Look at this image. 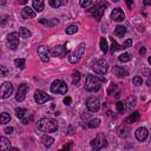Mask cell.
I'll return each mask as SVG.
<instances>
[{"instance_id": "1", "label": "cell", "mask_w": 151, "mask_h": 151, "mask_svg": "<svg viewBox=\"0 0 151 151\" xmlns=\"http://www.w3.org/2000/svg\"><path fill=\"white\" fill-rule=\"evenodd\" d=\"M105 83V78L103 77H96L92 74H88L85 80V88L90 92H96L102 87V83Z\"/></svg>"}, {"instance_id": "2", "label": "cell", "mask_w": 151, "mask_h": 151, "mask_svg": "<svg viewBox=\"0 0 151 151\" xmlns=\"http://www.w3.org/2000/svg\"><path fill=\"white\" fill-rule=\"evenodd\" d=\"M38 129L44 132H55L58 130V122L52 118H43L38 122Z\"/></svg>"}, {"instance_id": "3", "label": "cell", "mask_w": 151, "mask_h": 151, "mask_svg": "<svg viewBox=\"0 0 151 151\" xmlns=\"http://www.w3.org/2000/svg\"><path fill=\"white\" fill-rule=\"evenodd\" d=\"M85 47H86V45L84 43L79 44L78 47H76V50L73 51V53H71L70 57H69V60H70L71 64H76V63H78L79 60L81 59V57L85 53Z\"/></svg>"}, {"instance_id": "4", "label": "cell", "mask_w": 151, "mask_h": 151, "mask_svg": "<svg viewBox=\"0 0 151 151\" xmlns=\"http://www.w3.org/2000/svg\"><path fill=\"white\" fill-rule=\"evenodd\" d=\"M51 92L57 95H65L67 92V85L63 80H54L51 85Z\"/></svg>"}, {"instance_id": "5", "label": "cell", "mask_w": 151, "mask_h": 151, "mask_svg": "<svg viewBox=\"0 0 151 151\" xmlns=\"http://www.w3.org/2000/svg\"><path fill=\"white\" fill-rule=\"evenodd\" d=\"M106 145H107V142H106V138H105V136L103 133H98L97 137L91 140V146L95 150H102Z\"/></svg>"}, {"instance_id": "6", "label": "cell", "mask_w": 151, "mask_h": 151, "mask_svg": "<svg viewBox=\"0 0 151 151\" xmlns=\"http://www.w3.org/2000/svg\"><path fill=\"white\" fill-rule=\"evenodd\" d=\"M12 92H13V85L10 81H5L1 85V88H0V97L3 99H6L12 95Z\"/></svg>"}, {"instance_id": "7", "label": "cell", "mask_w": 151, "mask_h": 151, "mask_svg": "<svg viewBox=\"0 0 151 151\" xmlns=\"http://www.w3.org/2000/svg\"><path fill=\"white\" fill-rule=\"evenodd\" d=\"M105 7H107V4L106 3L105 4H102V0H99V1L97 3V5L92 8L93 10L92 11V14H93V17L97 20H100L102 19V17L104 14V11H105Z\"/></svg>"}, {"instance_id": "8", "label": "cell", "mask_w": 151, "mask_h": 151, "mask_svg": "<svg viewBox=\"0 0 151 151\" xmlns=\"http://www.w3.org/2000/svg\"><path fill=\"white\" fill-rule=\"evenodd\" d=\"M19 33L17 32H12L7 36V43H8V46L11 50H17V47L19 46Z\"/></svg>"}, {"instance_id": "9", "label": "cell", "mask_w": 151, "mask_h": 151, "mask_svg": "<svg viewBox=\"0 0 151 151\" xmlns=\"http://www.w3.org/2000/svg\"><path fill=\"white\" fill-rule=\"evenodd\" d=\"M92 69L98 74H105L107 72V64H106V62H104V60H97V62L93 64Z\"/></svg>"}, {"instance_id": "10", "label": "cell", "mask_w": 151, "mask_h": 151, "mask_svg": "<svg viewBox=\"0 0 151 151\" xmlns=\"http://www.w3.org/2000/svg\"><path fill=\"white\" fill-rule=\"evenodd\" d=\"M86 107L88 109V111L91 112H97L99 109H100V103L97 98L95 97H91L86 100Z\"/></svg>"}, {"instance_id": "11", "label": "cell", "mask_w": 151, "mask_h": 151, "mask_svg": "<svg viewBox=\"0 0 151 151\" xmlns=\"http://www.w3.org/2000/svg\"><path fill=\"white\" fill-rule=\"evenodd\" d=\"M51 99H52L51 96H48L47 93L40 91V90L36 91V93H34V100H36L38 104H44V103H46V102H48V100H51Z\"/></svg>"}, {"instance_id": "12", "label": "cell", "mask_w": 151, "mask_h": 151, "mask_svg": "<svg viewBox=\"0 0 151 151\" xmlns=\"http://www.w3.org/2000/svg\"><path fill=\"white\" fill-rule=\"evenodd\" d=\"M28 91V85L27 84H21V85H19V87H18V91H17V95H15V99L18 100V102H22L24 99H25V97H26V92Z\"/></svg>"}, {"instance_id": "13", "label": "cell", "mask_w": 151, "mask_h": 151, "mask_svg": "<svg viewBox=\"0 0 151 151\" xmlns=\"http://www.w3.org/2000/svg\"><path fill=\"white\" fill-rule=\"evenodd\" d=\"M67 52H69V50L66 48L65 45H58V46L53 47V50H52V54H53L54 57H58V58L65 57V55L67 54Z\"/></svg>"}, {"instance_id": "14", "label": "cell", "mask_w": 151, "mask_h": 151, "mask_svg": "<svg viewBox=\"0 0 151 151\" xmlns=\"http://www.w3.org/2000/svg\"><path fill=\"white\" fill-rule=\"evenodd\" d=\"M111 18L113 21H117V22H120V21H123L125 19V14L124 12L120 10V8H114L111 13Z\"/></svg>"}, {"instance_id": "15", "label": "cell", "mask_w": 151, "mask_h": 151, "mask_svg": "<svg viewBox=\"0 0 151 151\" xmlns=\"http://www.w3.org/2000/svg\"><path fill=\"white\" fill-rule=\"evenodd\" d=\"M38 55L40 57L41 62H44V63H47L48 60H50L48 50H47L45 46H39V47H38Z\"/></svg>"}, {"instance_id": "16", "label": "cell", "mask_w": 151, "mask_h": 151, "mask_svg": "<svg viewBox=\"0 0 151 151\" xmlns=\"http://www.w3.org/2000/svg\"><path fill=\"white\" fill-rule=\"evenodd\" d=\"M135 135H136V138H137L139 142H144V140L147 138L149 132H147V130H146L145 128H138V129L136 130Z\"/></svg>"}, {"instance_id": "17", "label": "cell", "mask_w": 151, "mask_h": 151, "mask_svg": "<svg viewBox=\"0 0 151 151\" xmlns=\"http://www.w3.org/2000/svg\"><path fill=\"white\" fill-rule=\"evenodd\" d=\"M21 17L22 19H29V18H34L36 17V11L32 10L31 7H25L21 11Z\"/></svg>"}, {"instance_id": "18", "label": "cell", "mask_w": 151, "mask_h": 151, "mask_svg": "<svg viewBox=\"0 0 151 151\" xmlns=\"http://www.w3.org/2000/svg\"><path fill=\"white\" fill-rule=\"evenodd\" d=\"M113 72L119 78H123V77H126L128 76V71L125 69H123V67H120V66H114L113 67Z\"/></svg>"}, {"instance_id": "19", "label": "cell", "mask_w": 151, "mask_h": 151, "mask_svg": "<svg viewBox=\"0 0 151 151\" xmlns=\"http://www.w3.org/2000/svg\"><path fill=\"white\" fill-rule=\"evenodd\" d=\"M39 22H40V24H44V25H47V26H50V27H53V26H57V25L59 24V20L55 19V18L47 19V20H46V19H40Z\"/></svg>"}, {"instance_id": "20", "label": "cell", "mask_w": 151, "mask_h": 151, "mask_svg": "<svg viewBox=\"0 0 151 151\" xmlns=\"http://www.w3.org/2000/svg\"><path fill=\"white\" fill-rule=\"evenodd\" d=\"M10 147H11V143L7 138H5V137L0 138V150L5 151V150H10Z\"/></svg>"}, {"instance_id": "21", "label": "cell", "mask_w": 151, "mask_h": 151, "mask_svg": "<svg viewBox=\"0 0 151 151\" xmlns=\"http://www.w3.org/2000/svg\"><path fill=\"white\" fill-rule=\"evenodd\" d=\"M44 0H33V10L36 12H41L44 10Z\"/></svg>"}, {"instance_id": "22", "label": "cell", "mask_w": 151, "mask_h": 151, "mask_svg": "<svg viewBox=\"0 0 151 151\" xmlns=\"http://www.w3.org/2000/svg\"><path fill=\"white\" fill-rule=\"evenodd\" d=\"M48 3L52 7L57 8V7H60V6H63V5H66L67 3V0H48Z\"/></svg>"}, {"instance_id": "23", "label": "cell", "mask_w": 151, "mask_h": 151, "mask_svg": "<svg viewBox=\"0 0 151 151\" xmlns=\"http://www.w3.org/2000/svg\"><path fill=\"white\" fill-rule=\"evenodd\" d=\"M140 118V114H139V112H133V113H131L128 118H126V123H135V122H137V120Z\"/></svg>"}, {"instance_id": "24", "label": "cell", "mask_w": 151, "mask_h": 151, "mask_svg": "<svg viewBox=\"0 0 151 151\" xmlns=\"http://www.w3.org/2000/svg\"><path fill=\"white\" fill-rule=\"evenodd\" d=\"M125 32H126V28H125L124 26L118 25V26L114 28V34H116L117 37H123V36L125 34Z\"/></svg>"}, {"instance_id": "25", "label": "cell", "mask_w": 151, "mask_h": 151, "mask_svg": "<svg viewBox=\"0 0 151 151\" xmlns=\"http://www.w3.org/2000/svg\"><path fill=\"white\" fill-rule=\"evenodd\" d=\"M19 34H20L21 38H29V37H31V32H29V29L26 28V27H20Z\"/></svg>"}, {"instance_id": "26", "label": "cell", "mask_w": 151, "mask_h": 151, "mask_svg": "<svg viewBox=\"0 0 151 151\" xmlns=\"http://www.w3.org/2000/svg\"><path fill=\"white\" fill-rule=\"evenodd\" d=\"M41 140H43V144H44L46 147H50V146L53 144V142H54V139H53L52 137H50V136H44V137L41 138Z\"/></svg>"}, {"instance_id": "27", "label": "cell", "mask_w": 151, "mask_h": 151, "mask_svg": "<svg viewBox=\"0 0 151 151\" xmlns=\"http://www.w3.org/2000/svg\"><path fill=\"white\" fill-rule=\"evenodd\" d=\"M11 120V116L7 112H3L1 116H0V123L1 124H6Z\"/></svg>"}, {"instance_id": "28", "label": "cell", "mask_w": 151, "mask_h": 151, "mask_svg": "<svg viewBox=\"0 0 151 151\" xmlns=\"http://www.w3.org/2000/svg\"><path fill=\"white\" fill-rule=\"evenodd\" d=\"M120 48H122V45H118V43L113 38H111V52L113 53V52H116Z\"/></svg>"}, {"instance_id": "29", "label": "cell", "mask_w": 151, "mask_h": 151, "mask_svg": "<svg viewBox=\"0 0 151 151\" xmlns=\"http://www.w3.org/2000/svg\"><path fill=\"white\" fill-rule=\"evenodd\" d=\"M15 113H17V117H18L19 119H24V117L26 116L27 111H26V109H20V107H18V109H15Z\"/></svg>"}, {"instance_id": "30", "label": "cell", "mask_w": 151, "mask_h": 151, "mask_svg": "<svg viewBox=\"0 0 151 151\" xmlns=\"http://www.w3.org/2000/svg\"><path fill=\"white\" fill-rule=\"evenodd\" d=\"M77 31H78V26H77V25H70V26L65 29L66 34H74Z\"/></svg>"}, {"instance_id": "31", "label": "cell", "mask_w": 151, "mask_h": 151, "mask_svg": "<svg viewBox=\"0 0 151 151\" xmlns=\"http://www.w3.org/2000/svg\"><path fill=\"white\" fill-rule=\"evenodd\" d=\"M100 125V119L99 118H95V119H91L90 120V123H88V126L90 128H98Z\"/></svg>"}, {"instance_id": "32", "label": "cell", "mask_w": 151, "mask_h": 151, "mask_svg": "<svg viewBox=\"0 0 151 151\" xmlns=\"http://www.w3.org/2000/svg\"><path fill=\"white\" fill-rule=\"evenodd\" d=\"M119 62H123V63H128V62H130L131 60V57H130V54L129 53H123V54H120L119 55Z\"/></svg>"}, {"instance_id": "33", "label": "cell", "mask_w": 151, "mask_h": 151, "mask_svg": "<svg viewBox=\"0 0 151 151\" xmlns=\"http://www.w3.org/2000/svg\"><path fill=\"white\" fill-rule=\"evenodd\" d=\"M80 80V72L79 71H74L73 72V76H72V83L73 85H77Z\"/></svg>"}, {"instance_id": "34", "label": "cell", "mask_w": 151, "mask_h": 151, "mask_svg": "<svg viewBox=\"0 0 151 151\" xmlns=\"http://www.w3.org/2000/svg\"><path fill=\"white\" fill-rule=\"evenodd\" d=\"M107 48H109V46H107L106 39H105V38H102V39H100V50H102L104 53H106V52H107Z\"/></svg>"}, {"instance_id": "35", "label": "cell", "mask_w": 151, "mask_h": 151, "mask_svg": "<svg viewBox=\"0 0 151 151\" xmlns=\"http://www.w3.org/2000/svg\"><path fill=\"white\" fill-rule=\"evenodd\" d=\"M14 64H15V66H17V67H19V69H24V67H25V59H21V58L19 59V58H18V59H15V60H14Z\"/></svg>"}, {"instance_id": "36", "label": "cell", "mask_w": 151, "mask_h": 151, "mask_svg": "<svg viewBox=\"0 0 151 151\" xmlns=\"http://www.w3.org/2000/svg\"><path fill=\"white\" fill-rule=\"evenodd\" d=\"M80 6L83 8H88L90 6L92 5V0H80Z\"/></svg>"}, {"instance_id": "37", "label": "cell", "mask_w": 151, "mask_h": 151, "mask_svg": "<svg viewBox=\"0 0 151 151\" xmlns=\"http://www.w3.org/2000/svg\"><path fill=\"white\" fill-rule=\"evenodd\" d=\"M116 107H117V111L120 112V113H123L124 110H125V105H124L122 102H118V103L116 104Z\"/></svg>"}, {"instance_id": "38", "label": "cell", "mask_w": 151, "mask_h": 151, "mask_svg": "<svg viewBox=\"0 0 151 151\" xmlns=\"http://www.w3.org/2000/svg\"><path fill=\"white\" fill-rule=\"evenodd\" d=\"M132 83H133V85H137V86H139V85H142V83H143V79H142L139 76H136V77H133V79H132Z\"/></svg>"}, {"instance_id": "39", "label": "cell", "mask_w": 151, "mask_h": 151, "mask_svg": "<svg viewBox=\"0 0 151 151\" xmlns=\"http://www.w3.org/2000/svg\"><path fill=\"white\" fill-rule=\"evenodd\" d=\"M131 45H132V39H128V40H125V41L123 43L122 48H128V47H130Z\"/></svg>"}, {"instance_id": "40", "label": "cell", "mask_w": 151, "mask_h": 151, "mask_svg": "<svg viewBox=\"0 0 151 151\" xmlns=\"http://www.w3.org/2000/svg\"><path fill=\"white\" fill-rule=\"evenodd\" d=\"M118 135L119 136H126V132H123V131H126V129H125V126H120V128H118Z\"/></svg>"}, {"instance_id": "41", "label": "cell", "mask_w": 151, "mask_h": 151, "mask_svg": "<svg viewBox=\"0 0 151 151\" xmlns=\"http://www.w3.org/2000/svg\"><path fill=\"white\" fill-rule=\"evenodd\" d=\"M128 102H129V105H130V106H133V105L136 104V98H135V97H129Z\"/></svg>"}, {"instance_id": "42", "label": "cell", "mask_w": 151, "mask_h": 151, "mask_svg": "<svg viewBox=\"0 0 151 151\" xmlns=\"http://www.w3.org/2000/svg\"><path fill=\"white\" fill-rule=\"evenodd\" d=\"M71 103H72L71 97H65V98H64V104H66V105H71Z\"/></svg>"}, {"instance_id": "43", "label": "cell", "mask_w": 151, "mask_h": 151, "mask_svg": "<svg viewBox=\"0 0 151 151\" xmlns=\"http://www.w3.org/2000/svg\"><path fill=\"white\" fill-rule=\"evenodd\" d=\"M125 3H126V5H128L129 8H132V6H133V1H132V0H125Z\"/></svg>"}, {"instance_id": "44", "label": "cell", "mask_w": 151, "mask_h": 151, "mask_svg": "<svg viewBox=\"0 0 151 151\" xmlns=\"http://www.w3.org/2000/svg\"><path fill=\"white\" fill-rule=\"evenodd\" d=\"M1 76H7V69L5 66H1Z\"/></svg>"}, {"instance_id": "45", "label": "cell", "mask_w": 151, "mask_h": 151, "mask_svg": "<svg viewBox=\"0 0 151 151\" xmlns=\"http://www.w3.org/2000/svg\"><path fill=\"white\" fill-rule=\"evenodd\" d=\"M5 132H6V133H8V135H10V133H12V132H13V128H12V126H7V128H5Z\"/></svg>"}, {"instance_id": "46", "label": "cell", "mask_w": 151, "mask_h": 151, "mask_svg": "<svg viewBox=\"0 0 151 151\" xmlns=\"http://www.w3.org/2000/svg\"><path fill=\"white\" fill-rule=\"evenodd\" d=\"M114 88H116V85H114V84H112V85H111V87H110V88L107 90V93H109V95H111L112 90H114Z\"/></svg>"}, {"instance_id": "47", "label": "cell", "mask_w": 151, "mask_h": 151, "mask_svg": "<svg viewBox=\"0 0 151 151\" xmlns=\"http://www.w3.org/2000/svg\"><path fill=\"white\" fill-rule=\"evenodd\" d=\"M19 1V4H21V5H25V4H27V1L28 0H18Z\"/></svg>"}, {"instance_id": "48", "label": "cell", "mask_w": 151, "mask_h": 151, "mask_svg": "<svg viewBox=\"0 0 151 151\" xmlns=\"http://www.w3.org/2000/svg\"><path fill=\"white\" fill-rule=\"evenodd\" d=\"M63 149H64V150H70V149H71V144H67V145H64V146H63Z\"/></svg>"}, {"instance_id": "49", "label": "cell", "mask_w": 151, "mask_h": 151, "mask_svg": "<svg viewBox=\"0 0 151 151\" xmlns=\"http://www.w3.org/2000/svg\"><path fill=\"white\" fill-rule=\"evenodd\" d=\"M144 4L145 5H151V0H144Z\"/></svg>"}, {"instance_id": "50", "label": "cell", "mask_w": 151, "mask_h": 151, "mask_svg": "<svg viewBox=\"0 0 151 151\" xmlns=\"http://www.w3.org/2000/svg\"><path fill=\"white\" fill-rule=\"evenodd\" d=\"M144 53H145V48H142L140 50V54H144Z\"/></svg>"}, {"instance_id": "51", "label": "cell", "mask_w": 151, "mask_h": 151, "mask_svg": "<svg viewBox=\"0 0 151 151\" xmlns=\"http://www.w3.org/2000/svg\"><path fill=\"white\" fill-rule=\"evenodd\" d=\"M147 60H149V64L151 65V57H149V59H147Z\"/></svg>"}, {"instance_id": "52", "label": "cell", "mask_w": 151, "mask_h": 151, "mask_svg": "<svg viewBox=\"0 0 151 151\" xmlns=\"http://www.w3.org/2000/svg\"><path fill=\"white\" fill-rule=\"evenodd\" d=\"M112 1H114V3H117V1H119V0H112Z\"/></svg>"}, {"instance_id": "53", "label": "cell", "mask_w": 151, "mask_h": 151, "mask_svg": "<svg viewBox=\"0 0 151 151\" xmlns=\"http://www.w3.org/2000/svg\"><path fill=\"white\" fill-rule=\"evenodd\" d=\"M150 145H151V138H150Z\"/></svg>"}]
</instances>
